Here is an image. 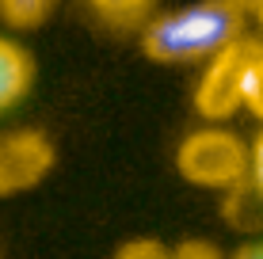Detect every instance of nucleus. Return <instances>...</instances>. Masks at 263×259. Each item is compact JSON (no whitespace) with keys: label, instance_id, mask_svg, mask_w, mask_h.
<instances>
[{"label":"nucleus","instance_id":"20e7f679","mask_svg":"<svg viewBox=\"0 0 263 259\" xmlns=\"http://www.w3.org/2000/svg\"><path fill=\"white\" fill-rule=\"evenodd\" d=\"M53 168V141L39 130L0 133V198L39 187Z\"/></svg>","mask_w":263,"mask_h":259},{"label":"nucleus","instance_id":"f257e3e1","mask_svg":"<svg viewBox=\"0 0 263 259\" xmlns=\"http://www.w3.org/2000/svg\"><path fill=\"white\" fill-rule=\"evenodd\" d=\"M244 19L233 0H198L141 23V50L157 65H202L244 34Z\"/></svg>","mask_w":263,"mask_h":259},{"label":"nucleus","instance_id":"0eeeda50","mask_svg":"<svg viewBox=\"0 0 263 259\" xmlns=\"http://www.w3.org/2000/svg\"><path fill=\"white\" fill-rule=\"evenodd\" d=\"M88 8L99 15V23L115 27V31H134L149 19L153 0H88Z\"/></svg>","mask_w":263,"mask_h":259},{"label":"nucleus","instance_id":"1a4fd4ad","mask_svg":"<svg viewBox=\"0 0 263 259\" xmlns=\"http://www.w3.org/2000/svg\"><path fill=\"white\" fill-rule=\"evenodd\" d=\"M240 111L256 114V118L263 122V50L256 53L248 76H244V107H240Z\"/></svg>","mask_w":263,"mask_h":259},{"label":"nucleus","instance_id":"423d86ee","mask_svg":"<svg viewBox=\"0 0 263 259\" xmlns=\"http://www.w3.org/2000/svg\"><path fill=\"white\" fill-rule=\"evenodd\" d=\"M115 259H217L210 244L198 240H183V244H160V240H130L126 248H119Z\"/></svg>","mask_w":263,"mask_h":259},{"label":"nucleus","instance_id":"6e6552de","mask_svg":"<svg viewBox=\"0 0 263 259\" xmlns=\"http://www.w3.org/2000/svg\"><path fill=\"white\" fill-rule=\"evenodd\" d=\"M58 8V0H0V19L8 27H39Z\"/></svg>","mask_w":263,"mask_h":259},{"label":"nucleus","instance_id":"39448f33","mask_svg":"<svg viewBox=\"0 0 263 259\" xmlns=\"http://www.w3.org/2000/svg\"><path fill=\"white\" fill-rule=\"evenodd\" d=\"M34 84V61L15 38L0 34V114H8L12 107L27 99Z\"/></svg>","mask_w":263,"mask_h":259},{"label":"nucleus","instance_id":"f03ea898","mask_svg":"<svg viewBox=\"0 0 263 259\" xmlns=\"http://www.w3.org/2000/svg\"><path fill=\"white\" fill-rule=\"evenodd\" d=\"M176 172L202 191H237L248 183V145L225 122H202L179 141Z\"/></svg>","mask_w":263,"mask_h":259},{"label":"nucleus","instance_id":"f8f14e48","mask_svg":"<svg viewBox=\"0 0 263 259\" xmlns=\"http://www.w3.org/2000/svg\"><path fill=\"white\" fill-rule=\"evenodd\" d=\"M233 4H237L244 15H256V19H263V0H233Z\"/></svg>","mask_w":263,"mask_h":259},{"label":"nucleus","instance_id":"9d476101","mask_svg":"<svg viewBox=\"0 0 263 259\" xmlns=\"http://www.w3.org/2000/svg\"><path fill=\"white\" fill-rule=\"evenodd\" d=\"M248 191L256 194V202L263 206V130L248 145Z\"/></svg>","mask_w":263,"mask_h":259},{"label":"nucleus","instance_id":"7ed1b4c3","mask_svg":"<svg viewBox=\"0 0 263 259\" xmlns=\"http://www.w3.org/2000/svg\"><path fill=\"white\" fill-rule=\"evenodd\" d=\"M259 50H263V42L240 34L221 53L202 61V73H198V84H195V95H191L195 114L202 122H229L244 107V76H248Z\"/></svg>","mask_w":263,"mask_h":259},{"label":"nucleus","instance_id":"9b49d317","mask_svg":"<svg viewBox=\"0 0 263 259\" xmlns=\"http://www.w3.org/2000/svg\"><path fill=\"white\" fill-rule=\"evenodd\" d=\"M229 259H263V240H248V244H240Z\"/></svg>","mask_w":263,"mask_h":259}]
</instances>
